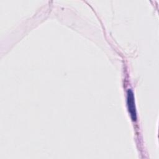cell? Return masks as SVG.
Instances as JSON below:
<instances>
[{"label":"cell","mask_w":159,"mask_h":159,"mask_svg":"<svg viewBox=\"0 0 159 159\" xmlns=\"http://www.w3.org/2000/svg\"><path fill=\"white\" fill-rule=\"evenodd\" d=\"M127 103L129 112L130 113V115L132 120H136L137 114H136V109L135 106L134 96L132 91L130 89H129L127 91Z\"/></svg>","instance_id":"obj_1"}]
</instances>
